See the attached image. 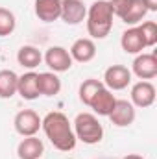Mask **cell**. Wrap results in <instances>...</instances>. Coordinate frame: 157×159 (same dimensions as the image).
I'll use <instances>...</instances> for the list:
<instances>
[{"mask_svg":"<svg viewBox=\"0 0 157 159\" xmlns=\"http://www.w3.org/2000/svg\"><path fill=\"white\" fill-rule=\"evenodd\" d=\"M41 128L44 129V135L54 144V148H57L59 152L74 150L78 139L74 135L72 124L67 115H63L61 111H50L41 120Z\"/></svg>","mask_w":157,"mask_h":159,"instance_id":"obj_1","label":"cell"},{"mask_svg":"<svg viewBox=\"0 0 157 159\" xmlns=\"http://www.w3.org/2000/svg\"><path fill=\"white\" fill-rule=\"evenodd\" d=\"M87 32L92 39H105L113 28V9L109 0H96L87 9Z\"/></svg>","mask_w":157,"mask_h":159,"instance_id":"obj_2","label":"cell"},{"mask_svg":"<svg viewBox=\"0 0 157 159\" xmlns=\"http://www.w3.org/2000/svg\"><path fill=\"white\" fill-rule=\"evenodd\" d=\"M74 135L83 144H98L104 139V128L92 113H79L74 119Z\"/></svg>","mask_w":157,"mask_h":159,"instance_id":"obj_3","label":"cell"},{"mask_svg":"<svg viewBox=\"0 0 157 159\" xmlns=\"http://www.w3.org/2000/svg\"><path fill=\"white\" fill-rule=\"evenodd\" d=\"M41 120L43 119L37 115V111H34V109H22V111H19L15 115L13 124H15V129H17L19 135L32 137V135H35L41 129Z\"/></svg>","mask_w":157,"mask_h":159,"instance_id":"obj_4","label":"cell"},{"mask_svg":"<svg viewBox=\"0 0 157 159\" xmlns=\"http://www.w3.org/2000/svg\"><path fill=\"white\" fill-rule=\"evenodd\" d=\"M131 83V70L124 65H111L104 72V85L109 91H122Z\"/></svg>","mask_w":157,"mask_h":159,"instance_id":"obj_5","label":"cell"},{"mask_svg":"<svg viewBox=\"0 0 157 159\" xmlns=\"http://www.w3.org/2000/svg\"><path fill=\"white\" fill-rule=\"evenodd\" d=\"M155 85L148 80H141L131 87V104L135 107H150L155 102Z\"/></svg>","mask_w":157,"mask_h":159,"instance_id":"obj_6","label":"cell"},{"mask_svg":"<svg viewBox=\"0 0 157 159\" xmlns=\"http://www.w3.org/2000/svg\"><path fill=\"white\" fill-rule=\"evenodd\" d=\"M44 63L54 72H67L72 67V57L67 48L63 46H50L44 54Z\"/></svg>","mask_w":157,"mask_h":159,"instance_id":"obj_7","label":"cell"},{"mask_svg":"<svg viewBox=\"0 0 157 159\" xmlns=\"http://www.w3.org/2000/svg\"><path fill=\"white\" fill-rule=\"evenodd\" d=\"M87 17V7L81 0H61V20L65 24L76 26Z\"/></svg>","mask_w":157,"mask_h":159,"instance_id":"obj_8","label":"cell"},{"mask_svg":"<svg viewBox=\"0 0 157 159\" xmlns=\"http://www.w3.org/2000/svg\"><path fill=\"white\" fill-rule=\"evenodd\" d=\"M111 122L117 128H128L135 122V106L128 100H117L113 111L109 113Z\"/></svg>","mask_w":157,"mask_h":159,"instance_id":"obj_9","label":"cell"},{"mask_svg":"<svg viewBox=\"0 0 157 159\" xmlns=\"http://www.w3.org/2000/svg\"><path fill=\"white\" fill-rule=\"evenodd\" d=\"M133 74L141 80H154L157 76L155 54H139L133 61Z\"/></svg>","mask_w":157,"mask_h":159,"instance_id":"obj_10","label":"cell"},{"mask_svg":"<svg viewBox=\"0 0 157 159\" xmlns=\"http://www.w3.org/2000/svg\"><path fill=\"white\" fill-rule=\"evenodd\" d=\"M115 102H117V98H115V94L104 85L94 96H92V100H91V104H89V107L96 113V115H100V117H109V113L113 111V107H115Z\"/></svg>","mask_w":157,"mask_h":159,"instance_id":"obj_11","label":"cell"},{"mask_svg":"<svg viewBox=\"0 0 157 159\" xmlns=\"http://www.w3.org/2000/svg\"><path fill=\"white\" fill-rule=\"evenodd\" d=\"M72 61H78V63H89L94 59L96 56V44L92 39H87V37H81V39L74 41L70 50H69Z\"/></svg>","mask_w":157,"mask_h":159,"instance_id":"obj_12","label":"cell"},{"mask_svg":"<svg viewBox=\"0 0 157 159\" xmlns=\"http://www.w3.org/2000/svg\"><path fill=\"white\" fill-rule=\"evenodd\" d=\"M44 152V144L39 137L32 135V137H24L19 146H17V156L19 159H41Z\"/></svg>","mask_w":157,"mask_h":159,"instance_id":"obj_13","label":"cell"},{"mask_svg":"<svg viewBox=\"0 0 157 159\" xmlns=\"http://www.w3.org/2000/svg\"><path fill=\"white\" fill-rule=\"evenodd\" d=\"M35 15L43 22H54L61 17V0H35Z\"/></svg>","mask_w":157,"mask_h":159,"instance_id":"obj_14","label":"cell"},{"mask_svg":"<svg viewBox=\"0 0 157 159\" xmlns=\"http://www.w3.org/2000/svg\"><path fill=\"white\" fill-rule=\"evenodd\" d=\"M120 46L126 54H142V50L146 48L144 46V41H142V35L139 32L137 26L133 28H128L122 37H120Z\"/></svg>","mask_w":157,"mask_h":159,"instance_id":"obj_15","label":"cell"},{"mask_svg":"<svg viewBox=\"0 0 157 159\" xmlns=\"http://www.w3.org/2000/svg\"><path fill=\"white\" fill-rule=\"evenodd\" d=\"M17 93L24 100H35V98H39L41 94H39V85H37V74L35 72H26V74L19 76Z\"/></svg>","mask_w":157,"mask_h":159,"instance_id":"obj_16","label":"cell"},{"mask_svg":"<svg viewBox=\"0 0 157 159\" xmlns=\"http://www.w3.org/2000/svg\"><path fill=\"white\" fill-rule=\"evenodd\" d=\"M37 85H39V94L43 96H56L61 91V80L57 78L56 72L37 74Z\"/></svg>","mask_w":157,"mask_h":159,"instance_id":"obj_17","label":"cell"},{"mask_svg":"<svg viewBox=\"0 0 157 159\" xmlns=\"http://www.w3.org/2000/svg\"><path fill=\"white\" fill-rule=\"evenodd\" d=\"M17 61H19V65H22L26 69H35V67H39L41 61H43V54H41L39 48L24 44L17 52Z\"/></svg>","mask_w":157,"mask_h":159,"instance_id":"obj_18","label":"cell"},{"mask_svg":"<svg viewBox=\"0 0 157 159\" xmlns=\"http://www.w3.org/2000/svg\"><path fill=\"white\" fill-rule=\"evenodd\" d=\"M146 13H148V7H146L144 0H131L128 11L122 15L120 20L126 22V24H129V26H135V24L142 22V19L146 17Z\"/></svg>","mask_w":157,"mask_h":159,"instance_id":"obj_19","label":"cell"},{"mask_svg":"<svg viewBox=\"0 0 157 159\" xmlns=\"http://www.w3.org/2000/svg\"><path fill=\"white\" fill-rule=\"evenodd\" d=\"M17 85H19V76L9 70L4 69L0 70V98H11L17 94Z\"/></svg>","mask_w":157,"mask_h":159,"instance_id":"obj_20","label":"cell"},{"mask_svg":"<svg viewBox=\"0 0 157 159\" xmlns=\"http://www.w3.org/2000/svg\"><path fill=\"white\" fill-rule=\"evenodd\" d=\"M102 87H104V81H100V80H94V78L85 80V81L79 85V100H81L85 106H89L91 100H92V96H94Z\"/></svg>","mask_w":157,"mask_h":159,"instance_id":"obj_21","label":"cell"},{"mask_svg":"<svg viewBox=\"0 0 157 159\" xmlns=\"http://www.w3.org/2000/svg\"><path fill=\"white\" fill-rule=\"evenodd\" d=\"M15 26H17V19H15L13 11L0 7V37L11 35L15 32Z\"/></svg>","mask_w":157,"mask_h":159,"instance_id":"obj_22","label":"cell"},{"mask_svg":"<svg viewBox=\"0 0 157 159\" xmlns=\"http://www.w3.org/2000/svg\"><path fill=\"white\" fill-rule=\"evenodd\" d=\"M141 35H142V41H144V46H155L157 43V24L154 20H146L142 22L141 26H137Z\"/></svg>","mask_w":157,"mask_h":159,"instance_id":"obj_23","label":"cell"},{"mask_svg":"<svg viewBox=\"0 0 157 159\" xmlns=\"http://www.w3.org/2000/svg\"><path fill=\"white\" fill-rule=\"evenodd\" d=\"M129 4H131V0H109V6H111V9H113V15H117L120 19H122V15L128 11Z\"/></svg>","mask_w":157,"mask_h":159,"instance_id":"obj_24","label":"cell"},{"mask_svg":"<svg viewBox=\"0 0 157 159\" xmlns=\"http://www.w3.org/2000/svg\"><path fill=\"white\" fill-rule=\"evenodd\" d=\"M148 11H157V0H144Z\"/></svg>","mask_w":157,"mask_h":159,"instance_id":"obj_25","label":"cell"},{"mask_svg":"<svg viewBox=\"0 0 157 159\" xmlns=\"http://www.w3.org/2000/svg\"><path fill=\"white\" fill-rule=\"evenodd\" d=\"M122 159H144L142 156H139V154H128L126 157H122Z\"/></svg>","mask_w":157,"mask_h":159,"instance_id":"obj_26","label":"cell"}]
</instances>
